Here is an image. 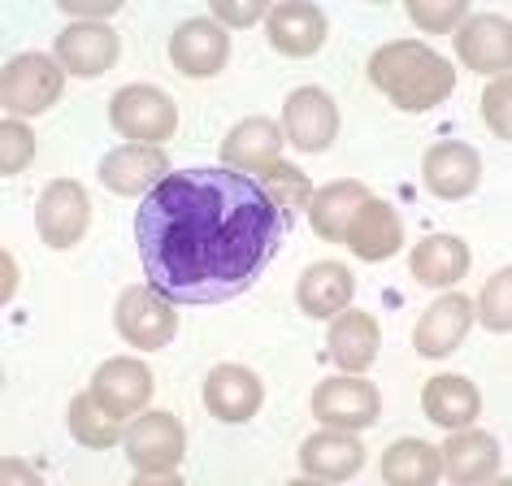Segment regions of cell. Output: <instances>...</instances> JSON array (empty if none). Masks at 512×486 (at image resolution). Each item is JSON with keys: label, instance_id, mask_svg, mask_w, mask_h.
I'll list each match as a JSON object with an SVG mask.
<instances>
[{"label": "cell", "instance_id": "9c48e42d", "mask_svg": "<svg viewBox=\"0 0 512 486\" xmlns=\"http://www.w3.org/2000/svg\"><path fill=\"white\" fill-rule=\"evenodd\" d=\"M283 126L300 152H326L339 135V105L322 87H296L283 105Z\"/></svg>", "mask_w": 512, "mask_h": 486}, {"label": "cell", "instance_id": "4316f807", "mask_svg": "<svg viewBox=\"0 0 512 486\" xmlns=\"http://www.w3.org/2000/svg\"><path fill=\"white\" fill-rule=\"evenodd\" d=\"M369 200L365 183H352V178H343V183H330L322 191H313L309 200V222L317 230V239L326 243H343V235H348L352 217L361 213V204Z\"/></svg>", "mask_w": 512, "mask_h": 486}, {"label": "cell", "instance_id": "e0dca14e", "mask_svg": "<svg viewBox=\"0 0 512 486\" xmlns=\"http://www.w3.org/2000/svg\"><path fill=\"white\" fill-rule=\"evenodd\" d=\"M421 178H426L430 196H439V200H465L469 191L478 187V178H482V157L469 144H456V139H447V144H434L426 152V161H421Z\"/></svg>", "mask_w": 512, "mask_h": 486}, {"label": "cell", "instance_id": "5bb4252c", "mask_svg": "<svg viewBox=\"0 0 512 486\" xmlns=\"http://www.w3.org/2000/svg\"><path fill=\"white\" fill-rule=\"evenodd\" d=\"M265 400V382L243 365H217L209 378H204V408L217 417V421H239L256 417V408Z\"/></svg>", "mask_w": 512, "mask_h": 486}, {"label": "cell", "instance_id": "1f68e13d", "mask_svg": "<svg viewBox=\"0 0 512 486\" xmlns=\"http://www.w3.org/2000/svg\"><path fill=\"white\" fill-rule=\"evenodd\" d=\"M0 148H5L0 152V174H22L35 157V135L22 122L5 118V126H0Z\"/></svg>", "mask_w": 512, "mask_h": 486}, {"label": "cell", "instance_id": "52a82bcc", "mask_svg": "<svg viewBox=\"0 0 512 486\" xmlns=\"http://www.w3.org/2000/svg\"><path fill=\"white\" fill-rule=\"evenodd\" d=\"M313 417L330 430H369L382 417V395L365 378H326L313 391Z\"/></svg>", "mask_w": 512, "mask_h": 486}, {"label": "cell", "instance_id": "8992f818", "mask_svg": "<svg viewBox=\"0 0 512 486\" xmlns=\"http://www.w3.org/2000/svg\"><path fill=\"white\" fill-rule=\"evenodd\" d=\"M118 335L139 352H157L178 335V313L174 300H165L157 287H126L113 309Z\"/></svg>", "mask_w": 512, "mask_h": 486}, {"label": "cell", "instance_id": "4dcf8cb0", "mask_svg": "<svg viewBox=\"0 0 512 486\" xmlns=\"http://www.w3.org/2000/svg\"><path fill=\"white\" fill-rule=\"evenodd\" d=\"M508 291H512V270H499L486 278L482 287V300L473 304V317H482L486 330H495V335H508L512 330V304H508Z\"/></svg>", "mask_w": 512, "mask_h": 486}, {"label": "cell", "instance_id": "4fadbf2b", "mask_svg": "<svg viewBox=\"0 0 512 486\" xmlns=\"http://www.w3.org/2000/svg\"><path fill=\"white\" fill-rule=\"evenodd\" d=\"M122 44L105 22H74L57 35V61L61 70L79 74V79H100L113 61H118Z\"/></svg>", "mask_w": 512, "mask_h": 486}, {"label": "cell", "instance_id": "7c38bea8", "mask_svg": "<svg viewBox=\"0 0 512 486\" xmlns=\"http://www.w3.org/2000/svg\"><path fill=\"white\" fill-rule=\"evenodd\" d=\"M456 57L478 74H504L512 61V22L499 14H473L456 31Z\"/></svg>", "mask_w": 512, "mask_h": 486}, {"label": "cell", "instance_id": "e575fe53", "mask_svg": "<svg viewBox=\"0 0 512 486\" xmlns=\"http://www.w3.org/2000/svg\"><path fill=\"white\" fill-rule=\"evenodd\" d=\"M508 96H512V83L508 74H499V79L486 87L482 96V109H486V126L499 135V139H512V126H508Z\"/></svg>", "mask_w": 512, "mask_h": 486}, {"label": "cell", "instance_id": "f546056e", "mask_svg": "<svg viewBox=\"0 0 512 486\" xmlns=\"http://www.w3.org/2000/svg\"><path fill=\"white\" fill-rule=\"evenodd\" d=\"M256 183L265 187V196H270L278 204V213L287 217V222H296V213L300 209H309V200H313V183H309V174L296 170V165H287V161H278L270 165Z\"/></svg>", "mask_w": 512, "mask_h": 486}, {"label": "cell", "instance_id": "603a6c76", "mask_svg": "<svg viewBox=\"0 0 512 486\" xmlns=\"http://www.w3.org/2000/svg\"><path fill=\"white\" fill-rule=\"evenodd\" d=\"M439 456H443V473L452 482H486L504 465V452H499V443L491 434L469 430V426L452 430V439L439 447Z\"/></svg>", "mask_w": 512, "mask_h": 486}, {"label": "cell", "instance_id": "ba28073f", "mask_svg": "<svg viewBox=\"0 0 512 486\" xmlns=\"http://www.w3.org/2000/svg\"><path fill=\"white\" fill-rule=\"evenodd\" d=\"M87 226H92V200H87L83 183L74 178H53L40 196V209H35V230L48 248H74Z\"/></svg>", "mask_w": 512, "mask_h": 486}, {"label": "cell", "instance_id": "d6986e66", "mask_svg": "<svg viewBox=\"0 0 512 486\" xmlns=\"http://www.w3.org/2000/svg\"><path fill=\"white\" fill-rule=\"evenodd\" d=\"M365 465V447L352 430H317L300 443V469L322 482H348Z\"/></svg>", "mask_w": 512, "mask_h": 486}, {"label": "cell", "instance_id": "83f0119b", "mask_svg": "<svg viewBox=\"0 0 512 486\" xmlns=\"http://www.w3.org/2000/svg\"><path fill=\"white\" fill-rule=\"evenodd\" d=\"M443 473L439 447L421 443V439H400L382 452V478L391 486H434Z\"/></svg>", "mask_w": 512, "mask_h": 486}, {"label": "cell", "instance_id": "3957f363", "mask_svg": "<svg viewBox=\"0 0 512 486\" xmlns=\"http://www.w3.org/2000/svg\"><path fill=\"white\" fill-rule=\"evenodd\" d=\"M187 452L183 421L174 413H144L126 426V456L144 482H174V469Z\"/></svg>", "mask_w": 512, "mask_h": 486}, {"label": "cell", "instance_id": "44dd1931", "mask_svg": "<svg viewBox=\"0 0 512 486\" xmlns=\"http://www.w3.org/2000/svg\"><path fill=\"white\" fill-rule=\"evenodd\" d=\"M343 243H348V248L361 261H387V257H395V252H400V243H404L400 213H395L387 200L369 196L361 204V213L352 217V226H348V235H343Z\"/></svg>", "mask_w": 512, "mask_h": 486}, {"label": "cell", "instance_id": "f1b7e54d", "mask_svg": "<svg viewBox=\"0 0 512 486\" xmlns=\"http://www.w3.org/2000/svg\"><path fill=\"white\" fill-rule=\"evenodd\" d=\"M70 434L83 447H113L118 439H126V421L113 417L109 408L87 391V395H74L70 400Z\"/></svg>", "mask_w": 512, "mask_h": 486}, {"label": "cell", "instance_id": "ac0fdd59", "mask_svg": "<svg viewBox=\"0 0 512 486\" xmlns=\"http://www.w3.org/2000/svg\"><path fill=\"white\" fill-rule=\"evenodd\" d=\"M170 174V161H165L161 148H148V144H126V148H113L105 161H100V183L118 196H148L161 178Z\"/></svg>", "mask_w": 512, "mask_h": 486}, {"label": "cell", "instance_id": "836d02e7", "mask_svg": "<svg viewBox=\"0 0 512 486\" xmlns=\"http://www.w3.org/2000/svg\"><path fill=\"white\" fill-rule=\"evenodd\" d=\"M213 18L217 27H252V22L270 18L265 0H213Z\"/></svg>", "mask_w": 512, "mask_h": 486}, {"label": "cell", "instance_id": "ffe728a7", "mask_svg": "<svg viewBox=\"0 0 512 486\" xmlns=\"http://www.w3.org/2000/svg\"><path fill=\"white\" fill-rule=\"evenodd\" d=\"M283 152V131L270 118H243L235 131L222 139V161L226 170H243L252 178H261L270 165H278Z\"/></svg>", "mask_w": 512, "mask_h": 486}, {"label": "cell", "instance_id": "277c9868", "mask_svg": "<svg viewBox=\"0 0 512 486\" xmlns=\"http://www.w3.org/2000/svg\"><path fill=\"white\" fill-rule=\"evenodd\" d=\"M109 122L118 126V135L135 139V144L161 148L165 139H174V131H178V105L161 87L131 83V87H122V92H113Z\"/></svg>", "mask_w": 512, "mask_h": 486}, {"label": "cell", "instance_id": "30bf717a", "mask_svg": "<svg viewBox=\"0 0 512 486\" xmlns=\"http://www.w3.org/2000/svg\"><path fill=\"white\" fill-rule=\"evenodd\" d=\"M230 57V35L213 18H191L170 35V61L187 79H213Z\"/></svg>", "mask_w": 512, "mask_h": 486}, {"label": "cell", "instance_id": "5b68a950", "mask_svg": "<svg viewBox=\"0 0 512 486\" xmlns=\"http://www.w3.org/2000/svg\"><path fill=\"white\" fill-rule=\"evenodd\" d=\"M61 87H66L61 61L44 57V53H22L5 66V79H0V105L9 109V118H31V113H44V109L57 105Z\"/></svg>", "mask_w": 512, "mask_h": 486}, {"label": "cell", "instance_id": "d590c367", "mask_svg": "<svg viewBox=\"0 0 512 486\" xmlns=\"http://www.w3.org/2000/svg\"><path fill=\"white\" fill-rule=\"evenodd\" d=\"M61 9L79 18H105V14H118L122 0H61Z\"/></svg>", "mask_w": 512, "mask_h": 486}, {"label": "cell", "instance_id": "484cf974", "mask_svg": "<svg viewBox=\"0 0 512 486\" xmlns=\"http://www.w3.org/2000/svg\"><path fill=\"white\" fill-rule=\"evenodd\" d=\"M378 343H382V330L374 317L361 309L356 313L343 309L335 317V326H330V361L339 369H348V374H365L378 356Z\"/></svg>", "mask_w": 512, "mask_h": 486}, {"label": "cell", "instance_id": "7402d4cb", "mask_svg": "<svg viewBox=\"0 0 512 486\" xmlns=\"http://www.w3.org/2000/svg\"><path fill=\"white\" fill-rule=\"evenodd\" d=\"M356 296V283H352V270L339 261H317L304 270L300 287H296V304L304 317H339L343 309L352 304Z\"/></svg>", "mask_w": 512, "mask_h": 486}, {"label": "cell", "instance_id": "cb8c5ba5", "mask_svg": "<svg viewBox=\"0 0 512 486\" xmlns=\"http://www.w3.org/2000/svg\"><path fill=\"white\" fill-rule=\"evenodd\" d=\"M421 408H426V417L434 421V426L465 430V426H473V417L482 413V395H478V387H473L469 378L439 374V378H430L426 387H421Z\"/></svg>", "mask_w": 512, "mask_h": 486}, {"label": "cell", "instance_id": "8fae6325", "mask_svg": "<svg viewBox=\"0 0 512 486\" xmlns=\"http://www.w3.org/2000/svg\"><path fill=\"white\" fill-rule=\"evenodd\" d=\"M152 369L144 361H131V356H113L92 374V395L109 408L113 417H135L144 413V404L152 400Z\"/></svg>", "mask_w": 512, "mask_h": 486}, {"label": "cell", "instance_id": "7a4b0ae2", "mask_svg": "<svg viewBox=\"0 0 512 486\" xmlns=\"http://www.w3.org/2000/svg\"><path fill=\"white\" fill-rule=\"evenodd\" d=\"M369 83H374L382 96H391L395 109L426 113L452 96L456 70L421 40H395V44H382L378 53L369 57Z\"/></svg>", "mask_w": 512, "mask_h": 486}, {"label": "cell", "instance_id": "d6a6232c", "mask_svg": "<svg viewBox=\"0 0 512 486\" xmlns=\"http://www.w3.org/2000/svg\"><path fill=\"white\" fill-rule=\"evenodd\" d=\"M408 18H413L421 31H434V35L452 31L456 22H465V0H413Z\"/></svg>", "mask_w": 512, "mask_h": 486}, {"label": "cell", "instance_id": "6da1fadb", "mask_svg": "<svg viewBox=\"0 0 512 486\" xmlns=\"http://www.w3.org/2000/svg\"><path fill=\"white\" fill-rule=\"evenodd\" d=\"M291 222L252 174H165L135 213V243L152 287L174 304L243 296L278 257Z\"/></svg>", "mask_w": 512, "mask_h": 486}, {"label": "cell", "instance_id": "9a60e30c", "mask_svg": "<svg viewBox=\"0 0 512 486\" xmlns=\"http://www.w3.org/2000/svg\"><path fill=\"white\" fill-rule=\"evenodd\" d=\"M469 326H473V300L460 296V291H447L443 300H434L430 309L421 313V322L413 330V348L421 356H430V361H439V356L460 348Z\"/></svg>", "mask_w": 512, "mask_h": 486}, {"label": "cell", "instance_id": "2e32d148", "mask_svg": "<svg viewBox=\"0 0 512 486\" xmlns=\"http://www.w3.org/2000/svg\"><path fill=\"white\" fill-rule=\"evenodd\" d=\"M265 31H270V44L283 57H313V53H322V44H326V35H330L326 14L317 5H304V0L270 5Z\"/></svg>", "mask_w": 512, "mask_h": 486}, {"label": "cell", "instance_id": "d4e9b609", "mask_svg": "<svg viewBox=\"0 0 512 486\" xmlns=\"http://www.w3.org/2000/svg\"><path fill=\"white\" fill-rule=\"evenodd\" d=\"M469 243L456 239V235H430L421 239L413 248V257H408V270L421 287H456L460 278L469 274Z\"/></svg>", "mask_w": 512, "mask_h": 486}]
</instances>
